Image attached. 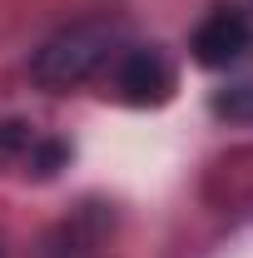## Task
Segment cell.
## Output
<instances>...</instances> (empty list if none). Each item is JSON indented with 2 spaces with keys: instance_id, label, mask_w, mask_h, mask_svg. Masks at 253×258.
Wrapping results in <instances>:
<instances>
[{
  "instance_id": "obj_1",
  "label": "cell",
  "mask_w": 253,
  "mask_h": 258,
  "mask_svg": "<svg viewBox=\"0 0 253 258\" xmlns=\"http://www.w3.org/2000/svg\"><path fill=\"white\" fill-rule=\"evenodd\" d=\"M129 45V35L119 20H104V15H90V20H75V25H65L55 30L40 50H35L30 60V75L40 90H80V85H95L109 75V64L114 55Z\"/></svg>"
},
{
  "instance_id": "obj_2",
  "label": "cell",
  "mask_w": 253,
  "mask_h": 258,
  "mask_svg": "<svg viewBox=\"0 0 253 258\" xmlns=\"http://www.w3.org/2000/svg\"><path fill=\"white\" fill-rule=\"evenodd\" d=\"M99 85H104V95L124 99L134 109H159V104L174 99L179 75H174V60H169L159 45H134V40H129L124 50L114 55L109 75H104Z\"/></svg>"
},
{
  "instance_id": "obj_3",
  "label": "cell",
  "mask_w": 253,
  "mask_h": 258,
  "mask_svg": "<svg viewBox=\"0 0 253 258\" xmlns=\"http://www.w3.org/2000/svg\"><path fill=\"white\" fill-rule=\"evenodd\" d=\"M189 50H194V60L204 64V70H228V64H238V60H248V55H253L248 40L238 35V25H233L223 10H209V15L199 20Z\"/></svg>"
},
{
  "instance_id": "obj_4",
  "label": "cell",
  "mask_w": 253,
  "mask_h": 258,
  "mask_svg": "<svg viewBox=\"0 0 253 258\" xmlns=\"http://www.w3.org/2000/svg\"><path fill=\"white\" fill-rule=\"evenodd\" d=\"M0 154L5 159H15V164H25V174H55L65 164V149L60 139H45V134H35L30 124H0Z\"/></svg>"
},
{
  "instance_id": "obj_5",
  "label": "cell",
  "mask_w": 253,
  "mask_h": 258,
  "mask_svg": "<svg viewBox=\"0 0 253 258\" xmlns=\"http://www.w3.org/2000/svg\"><path fill=\"white\" fill-rule=\"evenodd\" d=\"M214 114L233 124H253V85H228L214 95Z\"/></svg>"
},
{
  "instance_id": "obj_6",
  "label": "cell",
  "mask_w": 253,
  "mask_h": 258,
  "mask_svg": "<svg viewBox=\"0 0 253 258\" xmlns=\"http://www.w3.org/2000/svg\"><path fill=\"white\" fill-rule=\"evenodd\" d=\"M214 10H223V15L238 25V35L248 40V50H253V0H219Z\"/></svg>"
}]
</instances>
